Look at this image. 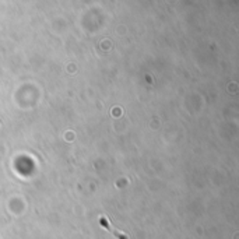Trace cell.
<instances>
[{
    "label": "cell",
    "instance_id": "6da1fadb",
    "mask_svg": "<svg viewBox=\"0 0 239 239\" xmlns=\"http://www.w3.org/2000/svg\"><path fill=\"white\" fill-rule=\"evenodd\" d=\"M99 221H101V224H102V225H104V227H105V228H106V229H111V227H109V224H108V221H106L105 218H101V220H99ZM112 232H113V234H116V235L119 236V238H120V239H126V238H124V236H122V235H120V234H118V232H116V231H112Z\"/></svg>",
    "mask_w": 239,
    "mask_h": 239
}]
</instances>
